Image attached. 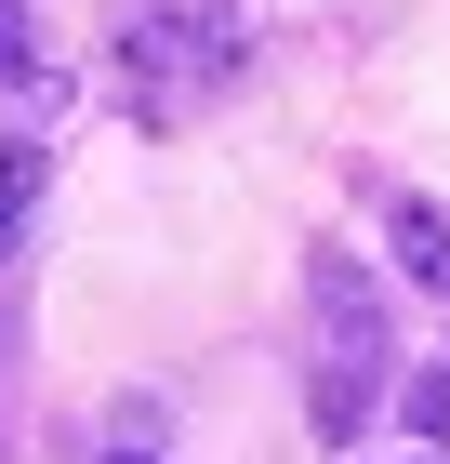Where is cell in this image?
<instances>
[{
  "instance_id": "1",
  "label": "cell",
  "mask_w": 450,
  "mask_h": 464,
  "mask_svg": "<svg viewBox=\"0 0 450 464\" xmlns=\"http://www.w3.org/2000/svg\"><path fill=\"white\" fill-rule=\"evenodd\" d=\"M120 67H133L146 107H186V93H225L252 67V27L212 14V0H133L120 14Z\"/></svg>"
},
{
  "instance_id": "2",
  "label": "cell",
  "mask_w": 450,
  "mask_h": 464,
  "mask_svg": "<svg viewBox=\"0 0 450 464\" xmlns=\"http://www.w3.org/2000/svg\"><path fill=\"white\" fill-rule=\"evenodd\" d=\"M384 239H397V266H411L424 292H450V213H437V199H397V213H384Z\"/></svg>"
},
{
  "instance_id": "3",
  "label": "cell",
  "mask_w": 450,
  "mask_h": 464,
  "mask_svg": "<svg viewBox=\"0 0 450 464\" xmlns=\"http://www.w3.org/2000/svg\"><path fill=\"white\" fill-rule=\"evenodd\" d=\"M27 199H40V146L0 133V252H14V226H27Z\"/></svg>"
},
{
  "instance_id": "4",
  "label": "cell",
  "mask_w": 450,
  "mask_h": 464,
  "mask_svg": "<svg viewBox=\"0 0 450 464\" xmlns=\"http://www.w3.org/2000/svg\"><path fill=\"white\" fill-rule=\"evenodd\" d=\"M0 80L40 93V27H27V0H0Z\"/></svg>"
},
{
  "instance_id": "5",
  "label": "cell",
  "mask_w": 450,
  "mask_h": 464,
  "mask_svg": "<svg viewBox=\"0 0 450 464\" xmlns=\"http://www.w3.org/2000/svg\"><path fill=\"white\" fill-rule=\"evenodd\" d=\"M397 411H411V438L437 451V438H450V372H411V385H397Z\"/></svg>"
},
{
  "instance_id": "6",
  "label": "cell",
  "mask_w": 450,
  "mask_h": 464,
  "mask_svg": "<svg viewBox=\"0 0 450 464\" xmlns=\"http://www.w3.org/2000/svg\"><path fill=\"white\" fill-rule=\"evenodd\" d=\"M106 464H146V451H133V438H120V451H106Z\"/></svg>"
},
{
  "instance_id": "7",
  "label": "cell",
  "mask_w": 450,
  "mask_h": 464,
  "mask_svg": "<svg viewBox=\"0 0 450 464\" xmlns=\"http://www.w3.org/2000/svg\"><path fill=\"white\" fill-rule=\"evenodd\" d=\"M424 464H437V451H424Z\"/></svg>"
}]
</instances>
